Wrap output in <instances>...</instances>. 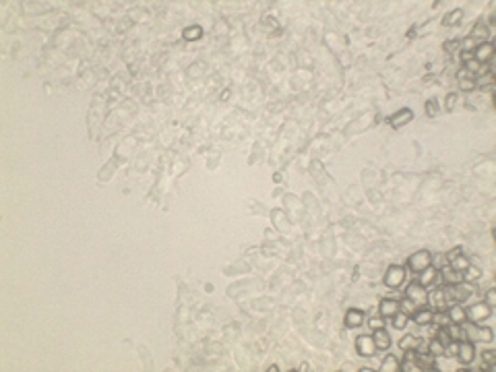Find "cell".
I'll list each match as a JSON object with an SVG mask.
<instances>
[{"label":"cell","mask_w":496,"mask_h":372,"mask_svg":"<svg viewBox=\"0 0 496 372\" xmlns=\"http://www.w3.org/2000/svg\"><path fill=\"white\" fill-rule=\"evenodd\" d=\"M443 290H445L447 300H451V302H465L467 298L475 292V287L470 281H465V279H463V281H459V283H447Z\"/></svg>","instance_id":"1"},{"label":"cell","mask_w":496,"mask_h":372,"mask_svg":"<svg viewBox=\"0 0 496 372\" xmlns=\"http://www.w3.org/2000/svg\"><path fill=\"white\" fill-rule=\"evenodd\" d=\"M441 271H438L436 267H432V265H428L426 269H422L420 271V279H418V283L420 285H424L426 290H436L438 287V283H441Z\"/></svg>","instance_id":"2"},{"label":"cell","mask_w":496,"mask_h":372,"mask_svg":"<svg viewBox=\"0 0 496 372\" xmlns=\"http://www.w3.org/2000/svg\"><path fill=\"white\" fill-rule=\"evenodd\" d=\"M490 314H492V308L486 302H480V304H473L470 310H465V316H467V321H470L472 325H480V323H484L486 319H490Z\"/></svg>","instance_id":"3"},{"label":"cell","mask_w":496,"mask_h":372,"mask_svg":"<svg viewBox=\"0 0 496 372\" xmlns=\"http://www.w3.org/2000/svg\"><path fill=\"white\" fill-rule=\"evenodd\" d=\"M405 281V269L399 265H391L385 273V285L391 290H397V287Z\"/></svg>","instance_id":"4"},{"label":"cell","mask_w":496,"mask_h":372,"mask_svg":"<svg viewBox=\"0 0 496 372\" xmlns=\"http://www.w3.org/2000/svg\"><path fill=\"white\" fill-rule=\"evenodd\" d=\"M428 265H432V255L428 250H420V253H414L407 260V267L411 269L414 273H420L422 269H426Z\"/></svg>","instance_id":"5"},{"label":"cell","mask_w":496,"mask_h":372,"mask_svg":"<svg viewBox=\"0 0 496 372\" xmlns=\"http://www.w3.org/2000/svg\"><path fill=\"white\" fill-rule=\"evenodd\" d=\"M463 325V329H465V335L467 337H472L473 341H484V343H488V341H492V329H488V327H482V329H478V327H473V325H465V323H461Z\"/></svg>","instance_id":"6"},{"label":"cell","mask_w":496,"mask_h":372,"mask_svg":"<svg viewBox=\"0 0 496 372\" xmlns=\"http://www.w3.org/2000/svg\"><path fill=\"white\" fill-rule=\"evenodd\" d=\"M457 358H459L461 364H472L473 358H475V348H473V343L467 341V339H463V341L457 343Z\"/></svg>","instance_id":"7"},{"label":"cell","mask_w":496,"mask_h":372,"mask_svg":"<svg viewBox=\"0 0 496 372\" xmlns=\"http://www.w3.org/2000/svg\"><path fill=\"white\" fill-rule=\"evenodd\" d=\"M405 296L409 298V300H414L418 306H426L428 304V290H426L424 285H420V283H411L407 287Z\"/></svg>","instance_id":"8"},{"label":"cell","mask_w":496,"mask_h":372,"mask_svg":"<svg viewBox=\"0 0 496 372\" xmlns=\"http://www.w3.org/2000/svg\"><path fill=\"white\" fill-rule=\"evenodd\" d=\"M355 349H358L360 356L364 358H370L374 351H377V346H374V339L372 335H360L358 339H355Z\"/></svg>","instance_id":"9"},{"label":"cell","mask_w":496,"mask_h":372,"mask_svg":"<svg viewBox=\"0 0 496 372\" xmlns=\"http://www.w3.org/2000/svg\"><path fill=\"white\" fill-rule=\"evenodd\" d=\"M378 312H380L382 319H393V316L399 312V300H393V298H385V300H380Z\"/></svg>","instance_id":"10"},{"label":"cell","mask_w":496,"mask_h":372,"mask_svg":"<svg viewBox=\"0 0 496 372\" xmlns=\"http://www.w3.org/2000/svg\"><path fill=\"white\" fill-rule=\"evenodd\" d=\"M492 54H494V46L490 42H484V44H480L478 48L473 50V58L478 60L480 64H486L492 58Z\"/></svg>","instance_id":"11"},{"label":"cell","mask_w":496,"mask_h":372,"mask_svg":"<svg viewBox=\"0 0 496 372\" xmlns=\"http://www.w3.org/2000/svg\"><path fill=\"white\" fill-rule=\"evenodd\" d=\"M399 370L403 372H420V364L416 360V349H405L403 362H399Z\"/></svg>","instance_id":"12"},{"label":"cell","mask_w":496,"mask_h":372,"mask_svg":"<svg viewBox=\"0 0 496 372\" xmlns=\"http://www.w3.org/2000/svg\"><path fill=\"white\" fill-rule=\"evenodd\" d=\"M409 120H414V112L407 110V108H403V110H399L397 114L391 116V126H393V128H401V126H405Z\"/></svg>","instance_id":"13"},{"label":"cell","mask_w":496,"mask_h":372,"mask_svg":"<svg viewBox=\"0 0 496 372\" xmlns=\"http://www.w3.org/2000/svg\"><path fill=\"white\" fill-rule=\"evenodd\" d=\"M441 277L445 279V285L447 283H459V281H463V273L457 271V269H453L449 263L441 269Z\"/></svg>","instance_id":"14"},{"label":"cell","mask_w":496,"mask_h":372,"mask_svg":"<svg viewBox=\"0 0 496 372\" xmlns=\"http://www.w3.org/2000/svg\"><path fill=\"white\" fill-rule=\"evenodd\" d=\"M364 312L362 310H355V308H352V310H348V314H345V327L348 329H358L360 325H364Z\"/></svg>","instance_id":"15"},{"label":"cell","mask_w":496,"mask_h":372,"mask_svg":"<svg viewBox=\"0 0 496 372\" xmlns=\"http://www.w3.org/2000/svg\"><path fill=\"white\" fill-rule=\"evenodd\" d=\"M416 360L420 364V370H438L434 364V356L430 351H416Z\"/></svg>","instance_id":"16"},{"label":"cell","mask_w":496,"mask_h":372,"mask_svg":"<svg viewBox=\"0 0 496 372\" xmlns=\"http://www.w3.org/2000/svg\"><path fill=\"white\" fill-rule=\"evenodd\" d=\"M432 312H434L432 308H426V306H422V308H418L411 316H414V323L416 325H420V327H426V325L432 323Z\"/></svg>","instance_id":"17"},{"label":"cell","mask_w":496,"mask_h":372,"mask_svg":"<svg viewBox=\"0 0 496 372\" xmlns=\"http://www.w3.org/2000/svg\"><path fill=\"white\" fill-rule=\"evenodd\" d=\"M372 339H374V346H377V349H389L391 348V337H389V333L385 331V329H377L372 333Z\"/></svg>","instance_id":"18"},{"label":"cell","mask_w":496,"mask_h":372,"mask_svg":"<svg viewBox=\"0 0 496 372\" xmlns=\"http://www.w3.org/2000/svg\"><path fill=\"white\" fill-rule=\"evenodd\" d=\"M428 300L436 306V310H445V306H447V296H445V290H443V287H436V290L430 292V294H428Z\"/></svg>","instance_id":"19"},{"label":"cell","mask_w":496,"mask_h":372,"mask_svg":"<svg viewBox=\"0 0 496 372\" xmlns=\"http://www.w3.org/2000/svg\"><path fill=\"white\" fill-rule=\"evenodd\" d=\"M470 37H472V40H475L478 44H484V42L490 37L488 25H484V23H475V25H473V29H472V33H470Z\"/></svg>","instance_id":"20"},{"label":"cell","mask_w":496,"mask_h":372,"mask_svg":"<svg viewBox=\"0 0 496 372\" xmlns=\"http://www.w3.org/2000/svg\"><path fill=\"white\" fill-rule=\"evenodd\" d=\"M447 333H449V337H451L453 341H463V339H467V335H465V329H463V325H457V323H449L447 325Z\"/></svg>","instance_id":"21"},{"label":"cell","mask_w":496,"mask_h":372,"mask_svg":"<svg viewBox=\"0 0 496 372\" xmlns=\"http://www.w3.org/2000/svg\"><path fill=\"white\" fill-rule=\"evenodd\" d=\"M447 314H449V319H451V323H457V325H461V323H465L467 321V316H465V308L461 304H453L451 308L447 310Z\"/></svg>","instance_id":"22"},{"label":"cell","mask_w":496,"mask_h":372,"mask_svg":"<svg viewBox=\"0 0 496 372\" xmlns=\"http://www.w3.org/2000/svg\"><path fill=\"white\" fill-rule=\"evenodd\" d=\"M422 343L424 341L420 339V337H416V335H405V337L399 341V348L403 349V351L405 349H420V348H422Z\"/></svg>","instance_id":"23"},{"label":"cell","mask_w":496,"mask_h":372,"mask_svg":"<svg viewBox=\"0 0 496 372\" xmlns=\"http://www.w3.org/2000/svg\"><path fill=\"white\" fill-rule=\"evenodd\" d=\"M449 323H451V319H449L447 310H434L432 312V323L430 325H434V327H447Z\"/></svg>","instance_id":"24"},{"label":"cell","mask_w":496,"mask_h":372,"mask_svg":"<svg viewBox=\"0 0 496 372\" xmlns=\"http://www.w3.org/2000/svg\"><path fill=\"white\" fill-rule=\"evenodd\" d=\"M482 370H494V366H496V353L492 351V349H486V351H482Z\"/></svg>","instance_id":"25"},{"label":"cell","mask_w":496,"mask_h":372,"mask_svg":"<svg viewBox=\"0 0 496 372\" xmlns=\"http://www.w3.org/2000/svg\"><path fill=\"white\" fill-rule=\"evenodd\" d=\"M449 265H451L453 269H457V271H461V273H463L465 269L470 267L472 263H470V258H467V256H463V255H457L455 258H451V260H449Z\"/></svg>","instance_id":"26"},{"label":"cell","mask_w":496,"mask_h":372,"mask_svg":"<svg viewBox=\"0 0 496 372\" xmlns=\"http://www.w3.org/2000/svg\"><path fill=\"white\" fill-rule=\"evenodd\" d=\"M399 370V360L395 356H387L380 364V372H397Z\"/></svg>","instance_id":"27"},{"label":"cell","mask_w":496,"mask_h":372,"mask_svg":"<svg viewBox=\"0 0 496 372\" xmlns=\"http://www.w3.org/2000/svg\"><path fill=\"white\" fill-rule=\"evenodd\" d=\"M463 19V11L461 8H455L453 13H449V15H445V21H443V25H447V27H453V25H457Z\"/></svg>","instance_id":"28"},{"label":"cell","mask_w":496,"mask_h":372,"mask_svg":"<svg viewBox=\"0 0 496 372\" xmlns=\"http://www.w3.org/2000/svg\"><path fill=\"white\" fill-rule=\"evenodd\" d=\"M399 310H401V312H405L407 316H411V314H414V312L418 310V304H416L414 300H409V298L405 296L403 300H399Z\"/></svg>","instance_id":"29"},{"label":"cell","mask_w":496,"mask_h":372,"mask_svg":"<svg viewBox=\"0 0 496 372\" xmlns=\"http://www.w3.org/2000/svg\"><path fill=\"white\" fill-rule=\"evenodd\" d=\"M184 40H189V42H194V40H199V37L203 35V29L199 25H192V27H186L184 29Z\"/></svg>","instance_id":"30"},{"label":"cell","mask_w":496,"mask_h":372,"mask_svg":"<svg viewBox=\"0 0 496 372\" xmlns=\"http://www.w3.org/2000/svg\"><path fill=\"white\" fill-rule=\"evenodd\" d=\"M428 351L432 353V356H445V351H447V349H445L443 343L434 337V339H430V341H428Z\"/></svg>","instance_id":"31"},{"label":"cell","mask_w":496,"mask_h":372,"mask_svg":"<svg viewBox=\"0 0 496 372\" xmlns=\"http://www.w3.org/2000/svg\"><path fill=\"white\" fill-rule=\"evenodd\" d=\"M393 327H395V329H405L407 327V314L399 310L395 316H393Z\"/></svg>","instance_id":"32"},{"label":"cell","mask_w":496,"mask_h":372,"mask_svg":"<svg viewBox=\"0 0 496 372\" xmlns=\"http://www.w3.org/2000/svg\"><path fill=\"white\" fill-rule=\"evenodd\" d=\"M478 277H482V271L478 267H467L465 271H463V279H467V281H472V279H478Z\"/></svg>","instance_id":"33"},{"label":"cell","mask_w":496,"mask_h":372,"mask_svg":"<svg viewBox=\"0 0 496 372\" xmlns=\"http://www.w3.org/2000/svg\"><path fill=\"white\" fill-rule=\"evenodd\" d=\"M459 87L463 89V91H473L475 89V79H459Z\"/></svg>","instance_id":"34"},{"label":"cell","mask_w":496,"mask_h":372,"mask_svg":"<svg viewBox=\"0 0 496 372\" xmlns=\"http://www.w3.org/2000/svg\"><path fill=\"white\" fill-rule=\"evenodd\" d=\"M368 325H370V329H372V331H377V329H385V319H382V316H377V319H370V321H368Z\"/></svg>","instance_id":"35"},{"label":"cell","mask_w":496,"mask_h":372,"mask_svg":"<svg viewBox=\"0 0 496 372\" xmlns=\"http://www.w3.org/2000/svg\"><path fill=\"white\" fill-rule=\"evenodd\" d=\"M461 46H463V50H465V52H473V50H475V48H478V46H480V44H478V42H475V40H472V37H467V40H465V42H461Z\"/></svg>","instance_id":"36"},{"label":"cell","mask_w":496,"mask_h":372,"mask_svg":"<svg viewBox=\"0 0 496 372\" xmlns=\"http://www.w3.org/2000/svg\"><path fill=\"white\" fill-rule=\"evenodd\" d=\"M443 48H445V52H447V54H453V52H457V48H461V42H457V40L447 42V44L443 46Z\"/></svg>","instance_id":"37"},{"label":"cell","mask_w":496,"mask_h":372,"mask_svg":"<svg viewBox=\"0 0 496 372\" xmlns=\"http://www.w3.org/2000/svg\"><path fill=\"white\" fill-rule=\"evenodd\" d=\"M486 304H488L490 308H492V306L496 304V290H494V287H490V290L486 292Z\"/></svg>","instance_id":"38"},{"label":"cell","mask_w":496,"mask_h":372,"mask_svg":"<svg viewBox=\"0 0 496 372\" xmlns=\"http://www.w3.org/2000/svg\"><path fill=\"white\" fill-rule=\"evenodd\" d=\"M436 110H438V108H436V99H430L428 104H426V114H428V116H434Z\"/></svg>","instance_id":"39"},{"label":"cell","mask_w":496,"mask_h":372,"mask_svg":"<svg viewBox=\"0 0 496 372\" xmlns=\"http://www.w3.org/2000/svg\"><path fill=\"white\" fill-rule=\"evenodd\" d=\"M455 99H457V95H455V93H451V95L447 97V110H451V108L455 106Z\"/></svg>","instance_id":"40"}]
</instances>
